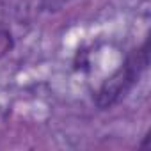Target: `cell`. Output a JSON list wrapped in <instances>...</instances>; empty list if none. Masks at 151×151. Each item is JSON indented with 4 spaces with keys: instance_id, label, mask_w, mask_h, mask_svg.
<instances>
[{
    "instance_id": "6da1fadb",
    "label": "cell",
    "mask_w": 151,
    "mask_h": 151,
    "mask_svg": "<svg viewBox=\"0 0 151 151\" xmlns=\"http://www.w3.org/2000/svg\"><path fill=\"white\" fill-rule=\"evenodd\" d=\"M11 48V36L4 30H0V55H4Z\"/></svg>"
}]
</instances>
